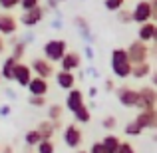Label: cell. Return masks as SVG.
Segmentation results:
<instances>
[{
  "label": "cell",
  "instance_id": "obj_1",
  "mask_svg": "<svg viewBox=\"0 0 157 153\" xmlns=\"http://www.w3.org/2000/svg\"><path fill=\"white\" fill-rule=\"evenodd\" d=\"M109 66H111V72H113L115 78H119V80H127V78H131L133 64L129 62V56H127L125 48H113V50H111Z\"/></svg>",
  "mask_w": 157,
  "mask_h": 153
},
{
  "label": "cell",
  "instance_id": "obj_2",
  "mask_svg": "<svg viewBox=\"0 0 157 153\" xmlns=\"http://www.w3.org/2000/svg\"><path fill=\"white\" fill-rule=\"evenodd\" d=\"M42 52H44V58L52 64H60V60L66 56L68 52V42L62 38H52L48 42H44L42 46Z\"/></svg>",
  "mask_w": 157,
  "mask_h": 153
},
{
  "label": "cell",
  "instance_id": "obj_3",
  "mask_svg": "<svg viewBox=\"0 0 157 153\" xmlns=\"http://www.w3.org/2000/svg\"><path fill=\"white\" fill-rule=\"evenodd\" d=\"M125 50H127V56H129V62L133 66L149 60V46L145 42H141V40H133Z\"/></svg>",
  "mask_w": 157,
  "mask_h": 153
},
{
  "label": "cell",
  "instance_id": "obj_4",
  "mask_svg": "<svg viewBox=\"0 0 157 153\" xmlns=\"http://www.w3.org/2000/svg\"><path fill=\"white\" fill-rule=\"evenodd\" d=\"M62 131H64L62 137H64L66 147H70V149H80V145L84 143V133H82L80 125H78V123H70V125H66Z\"/></svg>",
  "mask_w": 157,
  "mask_h": 153
},
{
  "label": "cell",
  "instance_id": "obj_5",
  "mask_svg": "<svg viewBox=\"0 0 157 153\" xmlns=\"http://www.w3.org/2000/svg\"><path fill=\"white\" fill-rule=\"evenodd\" d=\"M44 16H46V8L40 4V6L32 8V10H28V12H22L20 18H18V24H22L24 28L32 30L34 26H38V24L44 20Z\"/></svg>",
  "mask_w": 157,
  "mask_h": 153
},
{
  "label": "cell",
  "instance_id": "obj_6",
  "mask_svg": "<svg viewBox=\"0 0 157 153\" xmlns=\"http://www.w3.org/2000/svg\"><path fill=\"white\" fill-rule=\"evenodd\" d=\"M115 98H117V101L121 103L123 107H137L139 105V92L133 88H129V86H121V88L115 90Z\"/></svg>",
  "mask_w": 157,
  "mask_h": 153
},
{
  "label": "cell",
  "instance_id": "obj_7",
  "mask_svg": "<svg viewBox=\"0 0 157 153\" xmlns=\"http://www.w3.org/2000/svg\"><path fill=\"white\" fill-rule=\"evenodd\" d=\"M139 92V105L137 109L143 111V109H155L157 107V90L153 86H143V88L137 90Z\"/></svg>",
  "mask_w": 157,
  "mask_h": 153
},
{
  "label": "cell",
  "instance_id": "obj_8",
  "mask_svg": "<svg viewBox=\"0 0 157 153\" xmlns=\"http://www.w3.org/2000/svg\"><path fill=\"white\" fill-rule=\"evenodd\" d=\"M131 18H133L135 24H145V22H151V4L149 0H137L131 10Z\"/></svg>",
  "mask_w": 157,
  "mask_h": 153
},
{
  "label": "cell",
  "instance_id": "obj_9",
  "mask_svg": "<svg viewBox=\"0 0 157 153\" xmlns=\"http://www.w3.org/2000/svg\"><path fill=\"white\" fill-rule=\"evenodd\" d=\"M30 68H32V74L34 76H38V78H44V80H50V78L54 76V64L52 62H48L46 58H34L32 60V64H30Z\"/></svg>",
  "mask_w": 157,
  "mask_h": 153
},
{
  "label": "cell",
  "instance_id": "obj_10",
  "mask_svg": "<svg viewBox=\"0 0 157 153\" xmlns=\"http://www.w3.org/2000/svg\"><path fill=\"white\" fill-rule=\"evenodd\" d=\"M133 119L139 123V127H141L143 131H145V129L157 131V107H155V109H143V111H139Z\"/></svg>",
  "mask_w": 157,
  "mask_h": 153
},
{
  "label": "cell",
  "instance_id": "obj_11",
  "mask_svg": "<svg viewBox=\"0 0 157 153\" xmlns=\"http://www.w3.org/2000/svg\"><path fill=\"white\" fill-rule=\"evenodd\" d=\"M84 105H86V98H84V92H82V90L74 88L66 94V109H68L70 113H76V111Z\"/></svg>",
  "mask_w": 157,
  "mask_h": 153
},
{
  "label": "cell",
  "instance_id": "obj_12",
  "mask_svg": "<svg viewBox=\"0 0 157 153\" xmlns=\"http://www.w3.org/2000/svg\"><path fill=\"white\" fill-rule=\"evenodd\" d=\"M18 32V18L10 12H0V36H14Z\"/></svg>",
  "mask_w": 157,
  "mask_h": 153
},
{
  "label": "cell",
  "instance_id": "obj_13",
  "mask_svg": "<svg viewBox=\"0 0 157 153\" xmlns=\"http://www.w3.org/2000/svg\"><path fill=\"white\" fill-rule=\"evenodd\" d=\"M34 74H32V68L24 62H18L16 66V72H14V82L18 84V88H28V84L32 82Z\"/></svg>",
  "mask_w": 157,
  "mask_h": 153
},
{
  "label": "cell",
  "instance_id": "obj_14",
  "mask_svg": "<svg viewBox=\"0 0 157 153\" xmlns=\"http://www.w3.org/2000/svg\"><path fill=\"white\" fill-rule=\"evenodd\" d=\"M60 68L64 70V72H76L78 68H82V54L74 52V50H68L66 56L60 60Z\"/></svg>",
  "mask_w": 157,
  "mask_h": 153
},
{
  "label": "cell",
  "instance_id": "obj_15",
  "mask_svg": "<svg viewBox=\"0 0 157 153\" xmlns=\"http://www.w3.org/2000/svg\"><path fill=\"white\" fill-rule=\"evenodd\" d=\"M28 92H30V96H42V98H46L48 92H50V82L44 80V78L34 76V78H32V82L28 84Z\"/></svg>",
  "mask_w": 157,
  "mask_h": 153
},
{
  "label": "cell",
  "instance_id": "obj_16",
  "mask_svg": "<svg viewBox=\"0 0 157 153\" xmlns=\"http://www.w3.org/2000/svg\"><path fill=\"white\" fill-rule=\"evenodd\" d=\"M54 80H56L58 88L66 90V92L76 88V76H74V72H64V70H60V72L54 74Z\"/></svg>",
  "mask_w": 157,
  "mask_h": 153
},
{
  "label": "cell",
  "instance_id": "obj_17",
  "mask_svg": "<svg viewBox=\"0 0 157 153\" xmlns=\"http://www.w3.org/2000/svg\"><path fill=\"white\" fill-rule=\"evenodd\" d=\"M16 66H18V60H16V58H12V56H6V58H4L2 66H0V76H2V80L14 82Z\"/></svg>",
  "mask_w": 157,
  "mask_h": 153
},
{
  "label": "cell",
  "instance_id": "obj_18",
  "mask_svg": "<svg viewBox=\"0 0 157 153\" xmlns=\"http://www.w3.org/2000/svg\"><path fill=\"white\" fill-rule=\"evenodd\" d=\"M74 26L78 28V32H80V36L86 40L88 44H92L94 42V34H92V28H90V24H88V20L84 18V16H76L74 18Z\"/></svg>",
  "mask_w": 157,
  "mask_h": 153
},
{
  "label": "cell",
  "instance_id": "obj_19",
  "mask_svg": "<svg viewBox=\"0 0 157 153\" xmlns=\"http://www.w3.org/2000/svg\"><path fill=\"white\" fill-rule=\"evenodd\" d=\"M155 30H157V24H155V22H145V24H141V26H139V30H137V40H141V42H145V44L153 42Z\"/></svg>",
  "mask_w": 157,
  "mask_h": 153
},
{
  "label": "cell",
  "instance_id": "obj_20",
  "mask_svg": "<svg viewBox=\"0 0 157 153\" xmlns=\"http://www.w3.org/2000/svg\"><path fill=\"white\" fill-rule=\"evenodd\" d=\"M151 64L149 62H143V64H135L133 70H131V78H135V80H145V78L151 76Z\"/></svg>",
  "mask_w": 157,
  "mask_h": 153
},
{
  "label": "cell",
  "instance_id": "obj_21",
  "mask_svg": "<svg viewBox=\"0 0 157 153\" xmlns=\"http://www.w3.org/2000/svg\"><path fill=\"white\" fill-rule=\"evenodd\" d=\"M101 145H104V149L107 153H117L119 145H121V139H119L115 133H107L105 137L101 139Z\"/></svg>",
  "mask_w": 157,
  "mask_h": 153
},
{
  "label": "cell",
  "instance_id": "obj_22",
  "mask_svg": "<svg viewBox=\"0 0 157 153\" xmlns=\"http://www.w3.org/2000/svg\"><path fill=\"white\" fill-rule=\"evenodd\" d=\"M36 129L40 131L42 139H54V135H56V127H54V123L50 121V119H44V121H40Z\"/></svg>",
  "mask_w": 157,
  "mask_h": 153
},
{
  "label": "cell",
  "instance_id": "obj_23",
  "mask_svg": "<svg viewBox=\"0 0 157 153\" xmlns=\"http://www.w3.org/2000/svg\"><path fill=\"white\" fill-rule=\"evenodd\" d=\"M42 141V135H40L38 129H28L26 135H24V143H26L28 149H32V147H38V143Z\"/></svg>",
  "mask_w": 157,
  "mask_h": 153
},
{
  "label": "cell",
  "instance_id": "obj_24",
  "mask_svg": "<svg viewBox=\"0 0 157 153\" xmlns=\"http://www.w3.org/2000/svg\"><path fill=\"white\" fill-rule=\"evenodd\" d=\"M26 48H28V44L24 42L22 38H18L14 44H12V52H10V56H12V58H16L18 62H22L24 54H26Z\"/></svg>",
  "mask_w": 157,
  "mask_h": 153
},
{
  "label": "cell",
  "instance_id": "obj_25",
  "mask_svg": "<svg viewBox=\"0 0 157 153\" xmlns=\"http://www.w3.org/2000/svg\"><path fill=\"white\" fill-rule=\"evenodd\" d=\"M74 119H76L78 123H90L92 121V111H90V107L88 105L80 107V109L74 113Z\"/></svg>",
  "mask_w": 157,
  "mask_h": 153
},
{
  "label": "cell",
  "instance_id": "obj_26",
  "mask_svg": "<svg viewBox=\"0 0 157 153\" xmlns=\"http://www.w3.org/2000/svg\"><path fill=\"white\" fill-rule=\"evenodd\" d=\"M62 115H64V105L52 103V105L48 107V119H50V121H58V119H62Z\"/></svg>",
  "mask_w": 157,
  "mask_h": 153
},
{
  "label": "cell",
  "instance_id": "obj_27",
  "mask_svg": "<svg viewBox=\"0 0 157 153\" xmlns=\"http://www.w3.org/2000/svg\"><path fill=\"white\" fill-rule=\"evenodd\" d=\"M123 133L129 135V137H137V135H141V133H143V129L139 127V123L135 121V119H131V121L127 123L125 127H123Z\"/></svg>",
  "mask_w": 157,
  "mask_h": 153
},
{
  "label": "cell",
  "instance_id": "obj_28",
  "mask_svg": "<svg viewBox=\"0 0 157 153\" xmlns=\"http://www.w3.org/2000/svg\"><path fill=\"white\" fill-rule=\"evenodd\" d=\"M104 8L107 12H119L125 8V0H104Z\"/></svg>",
  "mask_w": 157,
  "mask_h": 153
},
{
  "label": "cell",
  "instance_id": "obj_29",
  "mask_svg": "<svg viewBox=\"0 0 157 153\" xmlns=\"http://www.w3.org/2000/svg\"><path fill=\"white\" fill-rule=\"evenodd\" d=\"M36 153H56V145L52 139H42L36 147Z\"/></svg>",
  "mask_w": 157,
  "mask_h": 153
},
{
  "label": "cell",
  "instance_id": "obj_30",
  "mask_svg": "<svg viewBox=\"0 0 157 153\" xmlns=\"http://www.w3.org/2000/svg\"><path fill=\"white\" fill-rule=\"evenodd\" d=\"M117 14V22L119 24H131L133 22V18H131V10H127V8H121L119 12H115Z\"/></svg>",
  "mask_w": 157,
  "mask_h": 153
},
{
  "label": "cell",
  "instance_id": "obj_31",
  "mask_svg": "<svg viewBox=\"0 0 157 153\" xmlns=\"http://www.w3.org/2000/svg\"><path fill=\"white\" fill-rule=\"evenodd\" d=\"M64 22H62V12L60 10H54V18L50 20V28L52 30H62Z\"/></svg>",
  "mask_w": 157,
  "mask_h": 153
},
{
  "label": "cell",
  "instance_id": "obj_32",
  "mask_svg": "<svg viewBox=\"0 0 157 153\" xmlns=\"http://www.w3.org/2000/svg\"><path fill=\"white\" fill-rule=\"evenodd\" d=\"M115 125H117V119H115L113 115H105V117L101 119V127H104V129H107V131H113Z\"/></svg>",
  "mask_w": 157,
  "mask_h": 153
},
{
  "label": "cell",
  "instance_id": "obj_33",
  "mask_svg": "<svg viewBox=\"0 0 157 153\" xmlns=\"http://www.w3.org/2000/svg\"><path fill=\"white\" fill-rule=\"evenodd\" d=\"M20 6V0H0V8H2V12H10L14 10V8Z\"/></svg>",
  "mask_w": 157,
  "mask_h": 153
},
{
  "label": "cell",
  "instance_id": "obj_34",
  "mask_svg": "<svg viewBox=\"0 0 157 153\" xmlns=\"http://www.w3.org/2000/svg\"><path fill=\"white\" fill-rule=\"evenodd\" d=\"M42 4V0H20V8H22V12H28L32 10V8L40 6Z\"/></svg>",
  "mask_w": 157,
  "mask_h": 153
},
{
  "label": "cell",
  "instance_id": "obj_35",
  "mask_svg": "<svg viewBox=\"0 0 157 153\" xmlns=\"http://www.w3.org/2000/svg\"><path fill=\"white\" fill-rule=\"evenodd\" d=\"M28 103H30L32 107H44V105H46V98H42V96H30V98H28Z\"/></svg>",
  "mask_w": 157,
  "mask_h": 153
},
{
  "label": "cell",
  "instance_id": "obj_36",
  "mask_svg": "<svg viewBox=\"0 0 157 153\" xmlns=\"http://www.w3.org/2000/svg\"><path fill=\"white\" fill-rule=\"evenodd\" d=\"M117 153H135V147L131 145L129 141H121V145H119Z\"/></svg>",
  "mask_w": 157,
  "mask_h": 153
},
{
  "label": "cell",
  "instance_id": "obj_37",
  "mask_svg": "<svg viewBox=\"0 0 157 153\" xmlns=\"http://www.w3.org/2000/svg\"><path fill=\"white\" fill-rule=\"evenodd\" d=\"M88 153H107L104 149V145H101V141H96V143H92V147H90V151Z\"/></svg>",
  "mask_w": 157,
  "mask_h": 153
},
{
  "label": "cell",
  "instance_id": "obj_38",
  "mask_svg": "<svg viewBox=\"0 0 157 153\" xmlns=\"http://www.w3.org/2000/svg\"><path fill=\"white\" fill-rule=\"evenodd\" d=\"M10 113H12V105L10 103H2L0 105V117H8Z\"/></svg>",
  "mask_w": 157,
  "mask_h": 153
},
{
  "label": "cell",
  "instance_id": "obj_39",
  "mask_svg": "<svg viewBox=\"0 0 157 153\" xmlns=\"http://www.w3.org/2000/svg\"><path fill=\"white\" fill-rule=\"evenodd\" d=\"M151 4V22L157 24V0H149Z\"/></svg>",
  "mask_w": 157,
  "mask_h": 153
},
{
  "label": "cell",
  "instance_id": "obj_40",
  "mask_svg": "<svg viewBox=\"0 0 157 153\" xmlns=\"http://www.w3.org/2000/svg\"><path fill=\"white\" fill-rule=\"evenodd\" d=\"M84 56L88 58V60H94V56H96V54H94V48H92V44H88V46L84 48Z\"/></svg>",
  "mask_w": 157,
  "mask_h": 153
},
{
  "label": "cell",
  "instance_id": "obj_41",
  "mask_svg": "<svg viewBox=\"0 0 157 153\" xmlns=\"http://www.w3.org/2000/svg\"><path fill=\"white\" fill-rule=\"evenodd\" d=\"M20 38H22V40H24L26 44H32V42L36 40V36L32 34V32H26V34H24V36H20Z\"/></svg>",
  "mask_w": 157,
  "mask_h": 153
},
{
  "label": "cell",
  "instance_id": "obj_42",
  "mask_svg": "<svg viewBox=\"0 0 157 153\" xmlns=\"http://www.w3.org/2000/svg\"><path fill=\"white\" fill-rule=\"evenodd\" d=\"M46 6H48V10H58V6H60V2L58 0H46Z\"/></svg>",
  "mask_w": 157,
  "mask_h": 153
},
{
  "label": "cell",
  "instance_id": "obj_43",
  "mask_svg": "<svg viewBox=\"0 0 157 153\" xmlns=\"http://www.w3.org/2000/svg\"><path fill=\"white\" fill-rule=\"evenodd\" d=\"M2 94H4V96L8 98V100H16V92H14L12 88H6V90H4Z\"/></svg>",
  "mask_w": 157,
  "mask_h": 153
},
{
  "label": "cell",
  "instance_id": "obj_44",
  "mask_svg": "<svg viewBox=\"0 0 157 153\" xmlns=\"http://www.w3.org/2000/svg\"><path fill=\"white\" fill-rule=\"evenodd\" d=\"M104 88H105V92H113V90H115V84H113V80H111V78H107V80H105V86H104Z\"/></svg>",
  "mask_w": 157,
  "mask_h": 153
},
{
  "label": "cell",
  "instance_id": "obj_45",
  "mask_svg": "<svg viewBox=\"0 0 157 153\" xmlns=\"http://www.w3.org/2000/svg\"><path fill=\"white\" fill-rule=\"evenodd\" d=\"M151 86H153V88L157 90V70H153V72H151Z\"/></svg>",
  "mask_w": 157,
  "mask_h": 153
},
{
  "label": "cell",
  "instance_id": "obj_46",
  "mask_svg": "<svg viewBox=\"0 0 157 153\" xmlns=\"http://www.w3.org/2000/svg\"><path fill=\"white\" fill-rule=\"evenodd\" d=\"M88 96H90V98H96V96H98V88H96V86H92V88L88 90Z\"/></svg>",
  "mask_w": 157,
  "mask_h": 153
},
{
  "label": "cell",
  "instance_id": "obj_47",
  "mask_svg": "<svg viewBox=\"0 0 157 153\" xmlns=\"http://www.w3.org/2000/svg\"><path fill=\"white\" fill-rule=\"evenodd\" d=\"M0 153H14V149H12V145H4Z\"/></svg>",
  "mask_w": 157,
  "mask_h": 153
},
{
  "label": "cell",
  "instance_id": "obj_48",
  "mask_svg": "<svg viewBox=\"0 0 157 153\" xmlns=\"http://www.w3.org/2000/svg\"><path fill=\"white\" fill-rule=\"evenodd\" d=\"M149 56H153L155 60H157V46H151L149 48Z\"/></svg>",
  "mask_w": 157,
  "mask_h": 153
},
{
  "label": "cell",
  "instance_id": "obj_49",
  "mask_svg": "<svg viewBox=\"0 0 157 153\" xmlns=\"http://www.w3.org/2000/svg\"><path fill=\"white\" fill-rule=\"evenodd\" d=\"M4 48H6V42H4V38H2V36H0V54L4 52Z\"/></svg>",
  "mask_w": 157,
  "mask_h": 153
},
{
  "label": "cell",
  "instance_id": "obj_50",
  "mask_svg": "<svg viewBox=\"0 0 157 153\" xmlns=\"http://www.w3.org/2000/svg\"><path fill=\"white\" fill-rule=\"evenodd\" d=\"M153 46H157V30H155V36H153Z\"/></svg>",
  "mask_w": 157,
  "mask_h": 153
},
{
  "label": "cell",
  "instance_id": "obj_51",
  "mask_svg": "<svg viewBox=\"0 0 157 153\" xmlns=\"http://www.w3.org/2000/svg\"><path fill=\"white\" fill-rule=\"evenodd\" d=\"M74 153H88V151H86V149H76Z\"/></svg>",
  "mask_w": 157,
  "mask_h": 153
},
{
  "label": "cell",
  "instance_id": "obj_52",
  "mask_svg": "<svg viewBox=\"0 0 157 153\" xmlns=\"http://www.w3.org/2000/svg\"><path fill=\"white\" fill-rule=\"evenodd\" d=\"M153 141L157 143V131H155V133H153Z\"/></svg>",
  "mask_w": 157,
  "mask_h": 153
},
{
  "label": "cell",
  "instance_id": "obj_53",
  "mask_svg": "<svg viewBox=\"0 0 157 153\" xmlns=\"http://www.w3.org/2000/svg\"><path fill=\"white\" fill-rule=\"evenodd\" d=\"M26 153H32V149H28V147H26Z\"/></svg>",
  "mask_w": 157,
  "mask_h": 153
},
{
  "label": "cell",
  "instance_id": "obj_54",
  "mask_svg": "<svg viewBox=\"0 0 157 153\" xmlns=\"http://www.w3.org/2000/svg\"><path fill=\"white\" fill-rule=\"evenodd\" d=\"M58 2H66V0H58Z\"/></svg>",
  "mask_w": 157,
  "mask_h": 153
},
{
  "label": "cell",
  "instance_id": "obj_55",
  "mask_svg": "<svg viewBox=\"0 0 157 153\" xmlns=\"http://www.w3.org/2000/svg\"><path fill=\"white\" fill-rule=\"evenodd\" d=\"M0 84H2V76H0Z\"/></svg>",
  "mask_w": 157,
  "mask_h": 153
},
{
  "label": "cell",
  "instance_id": "obj_56",
  "mask_svg": "<svg viewBox=\"0 0 157 153\" xmlns=\"http://www.w3.org/2000/svg\"><path fill=\"white\" fill-rule=\"evenodd\" d=\"M0 151H2V145H0Z\"/></svg>",
  "mask_w": 157,
  "mask_h": 153
}]
</instances>
